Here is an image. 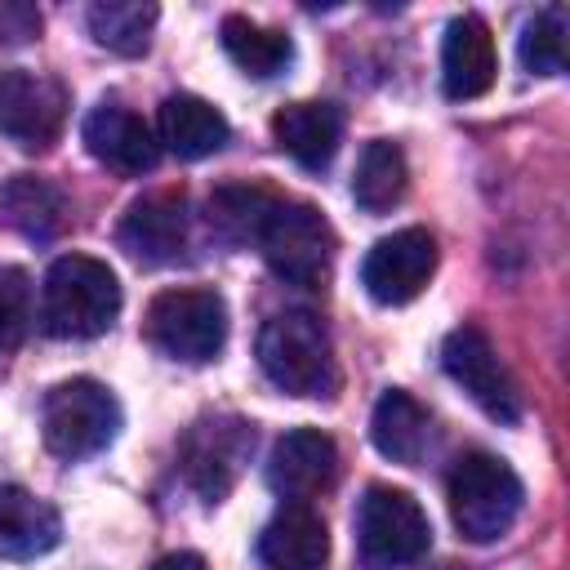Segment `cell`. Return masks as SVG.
Returning a JSON list of instances; mask_svg holds the SVG:
<instances>
[{
    "label": "cell",
    "mask_w": 570,
    "mask_h": 570,
    "mask_svg": "<svg viewBox=\"0 0 570 570\" xmlns=\"http://www.w3.org/2000/svg\"><path fill=\"white\" fill-rule=\"evenodd\" d=\"M338 476V445L316 432V428H294L285 432L276 445H272V459H267V485L289 499V503H303L321 490H330Z\"/></svg>",
    "instance_id": "4fadbf2b"
},
{
    "label": "cell",
    "mask_w": 570,
    "mask_h": 570,
    "mask_svg": "<svg viewBox=\"0 0 570 570\" xmlns=\"http://www.w3.org/2000/svg\"><path fill=\"white\" fill-rule=\"evenodd\" d=\"M40 432L58 459H89L116 441L120 405L98 379H67L49 387L40 410Z\"/></svg>",
    "instance_id": "5b68a950"
},
{
    "label": "cell",
    "mask_w": 570,
    "mask_h": 570,
    "mask_svg": "<svg viewBox=\"0 0 570 570\" xmlns=\"http://www.w3.org/2000/svg\"><path fill=\"white\" fill-rule=\"evenodd\" d=\"M249 450H254V428L236 414H209L200 423H191V432L183 436V476L187 485L205 499V503H218L240 468L249 463Z\"/></svg>",
    "instance_id": "ba28073f"
},
{
    "label": "cell",
    "mask_w": 570,
    "mask_h": 570,
    "mask_svg": "<svg viewBox=\"0 0 570 570\" xmlns=\"http://www.w3.org/2000/svg\"><path fill=\"white\" fill-rule=\"evenodd\" d=\"M227 116L196 98V94H169L160 102V142L178 156V160H200V156H214L223 142H227Z\"/></svg>",
    "instance_id": "d6986e66"
},
{
    "label": "cell",
    "mask_w": 570,
    "mask_h": 570,
    "mask_svg": "<svg viewBox=\"0 0 570 570\" xmlns=\"http://www.w3.org/2000/svg\"><path fill=\"white\" fill-rule=\"evenodd\" d=\"M370 441L383 459L392 463H419L423 450H428V410L401 392V387H387L379 401H374V414H370Z\"/></svg>",
    "instance_id": "ffe728a7"
},
{
    "label": "cell",
    "mask_w": 570,
    "mask_h": 570,
    "mask_svg": "<svg viewBox=\"0 0 570 570\" xmlns=\"http://www.w3.org/2000/svg\"><path fill=\"white\" fill-rule=\"evenodd\" d=\"M441 85L445 98L468 102L494 85V36L476 13H459L441 40Z\"/></svg>",
    "instance_id": "9a60e30c"
},
{
    "label": "cell",
    "mask_w": 570,
    "mask_h": 570,
    "mask_svg": "<svg viewBox=\"0 0 570 570\" xmlns=\"http://www.w3.org/2000/svg\"><path fill=\"white\" fill-rule=\"evenodd\" d=\"M432 548V521L405 490L370 485L356 503V552L370 570L414 566Z\"/></svg>",
    "instance_id": "277c9868"
},
{
    "label": "cell",
    "mask_w": 570,
    "mask_h": 570,
    "mask_svg": "<svg viewBox=\"0 0 570 570\" xmlns=\"http://www.w3.org/2000/svg\"><path fill=\"white\" fill-rule=\"evenodd\" d=\"M441 365L445 374L499 423H517L521 419V392L517 379L508 374V365L499 361L494 343L476 330V325H459L445 334L441 343Z\"/></svg>",
    "instance_id": "9c48e42d"
},
{
    "label": "cell",
    "mask_w": 570,
    "mask_h": 570,
    "mask_svg": "<svg viewBox=\"0 0 570 570\" xmlns=\"http://www.w3.org/2000/svg\"><path fill=\"white\" fill-rule=\"evenodd\" d=\"M258 365L285 396H334L338 365L312 312H276L258 334Z\"/></svg>",
    "instance_id": "7a4b0ae2"
},
{
    "label": "cell",
    "mask_w": 570,
    "mask_h": 570,
    "mask_svg": "<svg viewBox=\"0 0 570 570\" xmlns=\"http://www.w3.org/2000/svg\"><path fill=\"white\" fill-rule=\"evenodd\" d=\"M436 272V240L423 227H401L383 240L370 245L365 263H361V285L374 303L383 307H401L410 298L423 294V285Z\"/></svg>",
    "instance_id": "30bf717a"
},
{
    "label": "cell",
    "mask_w": 570,
    "mask_h": 570,
    "mask_svg": "<svg viewBox=\"0 0 570 570\" xmlns=\"http://www.w3.org/2000/svg\"><path fill=\"white\" fill-rule=\"evenodd\" d=\"M67 120V94L40 71H0V134L22 151H45Z\"/></svg>",
    "instance_id": "8fae6325"
},
{
    "label": "cell",
    "mask_w": 570,
    "mask_h": 570,
    "mask_svg": "<svg viewBox=\"0 0 570 570\" xmlns=\"http://www.w3.org/2000/svg\"><path fill=\"white\" fill-rule=\"evenodd\" d=\"M31 330V276L22 267H0V356H9Z\"/></svg>",
    "instance_id": "4316f807"
},
{
    "label": "cell",
    "mask_w": 570,
    "mask_h": 570,
    "mask_svg": "<svg viewBox=\"0 0 570 570\" xmlns=\"http://www.w3.org/2000/svg\"><path fill=\"white\" fill-rule=\"evenodd\" d=\"M517 58L525 71L534 76H561L566 71V9L561 4H543L517 40Z\"/></svg>",
    "instance_id": "484cf974"
},
{
    "label": "cell",
    "mask_w": 570,
    "mask_h": 570,
    "mask_svg": "<svg viewBox=\"0 0 570 570\" xmlns=\"http://www.w3.org/2000/svg\"><path fill=\"white\" fill-rule=\"evenodd\" d=\"M80 138H85L89 156L102 160L116 174H147L160 156V142H156L151 125L138 111H129L125 102H98L85 116Z\"/></svg>",
    "instance_id": "5bb4252c"
},
{
    "label": "cell",
    "mask_w": 570,
    "mask_h": 570,
    "mask_svg": "<svg viewBox=\"0 0 570 570\" xmlns=\"http://www.w3.org/2000/svg\"><path fill=\"white\" fill-rule=\"evenodd\" d=\"M62 539L58 508L22 485H0V561H36Z\"/></svg>",
    "instance_id": "e0dca14e"
},
{
    "label": "cell",
    "mask_w": 570,
    "mask_h": 570,
    "mask_svg": "<svg viewBox=\"0 0 570 570\" xmlns=\"http://www.w3.org/2000/svg\"><path fill=\"white\" fill-rule=\"evenodd\" d=\"M445 494H450V517L459 534L472 543H494L499 534H508L525 503L521 476L499 454H485V450H472L450 468Z\"/></svg>",
    "instance_id": "3957f363"
},
{
    "label": "cell",
    "mask_w": 570,
    "mask_h": 570,
    "mask_svg": "<svg viewBox=\"0 0 570 570\" xmlns=\"http://www.w3.org/2000/svg\"><path fill=\"white\" fill-rule=\"evenodd\" d=\"M254 245L263 263L289 285H321L334 267V227L303 200H276Z\"/></svg>",
    "instance_id": "8992f818"
},
{
    "label": "cell",
    "mask_w": 570,
    "mask_h": 570,
    "mask_svg": "<svg viewBox=\"0 0 570 570\" xmlns=\"http://www.w3.org/2000/svg\"><path fill=\"white\" fill-rule=\"evenodd\" d=\"M156 18H160L156 4H138V0H98V4H89V13H85L89 36H94L102 49L120 53V58L147 53Z\"/></svg>",
    "instance_id": "cb8c5ba5"
},
{
    "label": "cell",
    "mask_w": 570,
    "mask_h": 570,
    "mask_svg": "<svg viewBox=\"0 0 570 570\" xmlns=\"http://www.w3.org/2000/svg\"><path fill=\"white\" fill-rule=\"evenodd\" d=\"M410 187V169H405V151L387 138L365 142L361 160H356V178H352V200L365 214H383L392 209Z\"/></svg>",
    "instance_id": "603a6c76"
},
{
    "label": "cell",
    "mask_w": 570,
    "mask_h": 570,
    "mask_svg": "<svg viewBox=\"0 0 570 570\" xmlns=\"http://www.w3.org/2000/svg\"><path fill=\"white\" fill-rule=\"evenodd\" d=\"M142 330L165 356L200 365L227 343V303L214 289H165L151 298Z\"/></svg>",
    "instance_id": "52a82bcc"
},
{
    "label": "cell",
    "mask_w": 570,
    "mask_h": 570,
    "mask_svg": "<svg viewBox=\"0 0 570 570\" xmlns=\"http://www.w3.org/2000/svg\"><path fill=\"white\" fill-rule=\"evenodd\" d=\"M116 240L142 267L174 263L187 249V200L178 191H151V196L134 200L129 214L120 218Z\"/></svg>",
    "instance_id": "7c38bea8"
},
{
    "label": "cell",
    "mask_w": 570,
    "mask_h": 570,
    "mask_svg": "<svg viewBox=\"0 0 570 570\" xmlns=\"http://www.w3.org/2000/svg\"><path fill=\"white\" fill-rule=\"evenodd\" d=\"M151 570H209V566H205L200 552H169V557H160Z\"/></svg>",
    "instance_id": "83f0119b"
},
{
    "label": "cell",
    "mask_w": 570,
    "mask_h": 570,
    "mask_svg": "<svg viewBox=\"0 0 570 570\" xmlns=\"http://www.w3.org/2000/svg\"><path fill=\"white\" fill-rule=\"evenodd\" d=\"M272 134L303 169H325L343 142V111L330 102H289L272 116Z\"/></svg>",
    "instance_id": "ac0fdd59"
},
{
    "label": "cell",
    "mask_w": 570,
    "mask_h": 570,
    "mask_svg": "<svg viewBox=\"0 0 570 570\" xmlns=\"http://www.w3.org/2000/svg\"><path fill=\"white\" fill-rule=\"evenodd\" d=\"M258 557L272 570H325L330 530L307 503H285L258 534Z\"/></svg>",
    "instance_id": "2e32d148"
},
{
    "label": "cell",
    "mask_w": 570,
    "mask_h": 570,
    "mask_svg": "<svg viewBox=\"0 0 570 570\" xmlns=\"http://www.w3.org/2000/svg\"><path fill=\"white\" fill-rule=\"evenodd\" d=\"M218 40H223L227 58H232L245 76H258V80L285 71L289 58H294V40H289L285 31L258 27V22L245 18V13H227L223 27H218Z\"/></svg>",
    "instance_id": "7402d4cb"
},
{
    "label": "cell",
    "mask_w": 570,
    "mask_h": 570,
    "mask_svg": "<svg viewBox=\"0 0 570 570\" xmlns=\"http://www.w3.org/2000/svg\"><path fill=\"white\" fill-rule=\"evenodd\" d=\"M62 191L49 183V178H36V174H13L4 187H0V218L31 236V240H49L58 227H62Z\"/></svg>",
    "instance_id": "44dd1931"
},
{
    "label": "cell",
    "mask_w": 570,
    "mask_h": 570,
    "mask_svg": "<svg viewBox=\"0 0 570 570\" xmlns=\"http://www.w3.org/2000/svg\"><path fill=\"white\" fill-rule=\"evenodd\" d=\"M120 316V281L102 258L62 254L40 285V321L53 338H98Z\"/></svg>",
    "instance_id": "6da1fadb"
},
{
    "label": "cell",
    "mask_w": 570,
    "mask_h": 570,
    "mask_svg": "<svg viewBox=\"0 0 570 570\" xmlns=\"http://www.w3.org/2000/svg\"><path fill=\"white\" fill-rule=\"evenodd\" d=\"M276 196L263 187H218L209 196V227L232 245H254Z\"/></svg>",
    "instance_id": "d4e9b609"
}]
</instances>
